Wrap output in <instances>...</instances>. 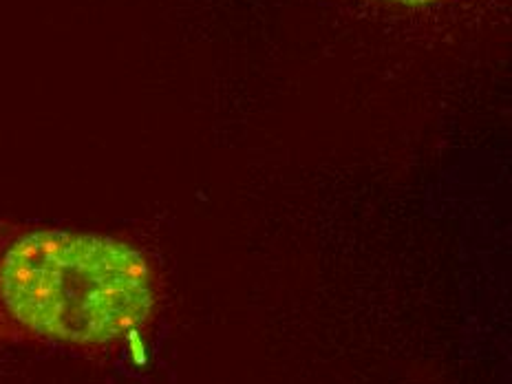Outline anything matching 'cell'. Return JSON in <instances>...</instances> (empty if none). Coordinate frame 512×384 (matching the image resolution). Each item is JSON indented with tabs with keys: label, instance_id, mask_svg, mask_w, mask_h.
Masks as SVG:
<instances>
[{
	"label": "cell",
	"instance_id": "cell-2",
	"mask_svg": "<svg viewBox=\"0 0 512 384\" xmlns=\"http://www.w3.org/2000/svg\"><path fill=\"white\" fill-rule=\"evenodd\" d=\"M391 3H400V5H409V7H418V5H431L435 0H391Z\"/></svg>",
	"mask_w": 512,
	"mask_h": 384
},
{
	"label": "cell",
	"instance_id": "cell-1",
	"mask_svg": "<svg viewBox=\"0 0 512 384\" xmlns=\"http://www.w3.org/2000/svg\"><path fill=\"white\" fill-rule=\"evenodd\" d=\"M159 305V272L133 243L0 219V345L109 356L142 340Z\"/></svg>",
	"mask_w": 512,
	"mask_h": 384
}]
</instances>
